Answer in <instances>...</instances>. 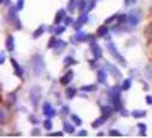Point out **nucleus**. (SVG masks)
Wrapping results in <instances>:
<instances>
[{"label":"nucleus","mask_w":152,"mask_h":138,"mask_svg":"<svg viewBox=\"0 0 152 138\" xmlns=\"http://www.w3.org/2000/svg\"><path fill=\"white\" fill-rule=\"evenodd\" d=\"M64 20H65V25H73V23H75V22H73V19H72V17H68V16H67Z\"/></svg>","instance_id":"obj_39"},{"label":"nucleus","mask_w":152,"mask_h":138,"mask_svg":"<svg viewBox=\"0 0 152 138\" xmlns=\"http://www.w3.org/2000/svg\"><path fill=\"white\" fill-rule=\"evenodd\" d=\"M64 132H65V134H73V132H75V124L65 121V123H64Z\"/></svg>","instance_id":"obj_18"},{"label":"nucleus","mask_w":152,"mask_h":138,"mask_svg":"<svg viewBox=\"0 0 152 138\" xmlns=\"http://www.w3.org/2000/svg\"><path fill=\"white\" fill-rule=\"evenodd\" d=\"M5 47H6V50H8V51H14V37H12L11 34H10L8 37H6Z\"/></svg>","instance_id":"obj_17"},{"label":"nucleus","mask_w":152,"mask_h":138,"mask_svg":"<svg viewBox=\"0 0 152 138\" xmlns=\"http://www.w3.org/2000/svg\"><path fill=\"white\" fill-rule=\"evenodd\" d=\"M107 50L110 51V54H112V56H113L116 61H120V62H121V65H126V64H127L126 59H124V58L121 56V54H120V51L116 50V47H115L112 42H107Z\"/></svg>","instance_id":"obj_3"},{"label":"nucleus","mask_w":152,"mask_h":138,"mask_svg":"<svg viewBox=\"0 0 152 138\" xmlns=\"http://www.w3.org/2000/svg\"><path fill=\"white\" fill-rule=\"evenodd\" d=\"M75 96H76V88L67 87V90H65V98H67V99H73Z\"/></svg>","instance_id":"obj_19"},{"label":"nucleus","mask_w":152,"mask_h":138,"mask_svg":"<svg viewBox=\"0 0 152 138\" xmlns=\"http://www.w3.org/2000/svg\"><path fill=\"white\" fill-rule=\"evenodd\" d=\"M116 22H118V23L127 22V16H126V14H118V16H116Z\"/></svg>","instance_id":"obj_29"},{"label":"nucleus","mask_w":152,"mask_h":138,"mask_svg":"<svg viewBox=\"0 0 152 138\" xmlns=\"http://www.w3.org/2000/svg\"><path fill=\"white\" fill-rule=\"evenodd\" d=\"M79 0H70V3H68V9H70V12L76 8V3H78Z\"/></svg>","instance_id":"obj_34"},{"label":"nucleus","mask_w":152,"mask_h":138,"mask_svg":"<svg viewBox=\"0 0 152 138\" xmlns=\"http://www.w3.org/2000/svg\"><path fill=\"white\" fill-rule=\"evenodd\" d=\"M3 62H5V54L0 53V64H3Z\"/></svg>","instance_id":"obj_50"},{"label":"nucleus","mask_w":152,"mask_h":138,"mask_svg":"<svg viewBox=\"0 0 152 138\" xmlns=\"http://www.w3.org/2000/svg\"><path fill=\"white\" fill-rule=\"evenodd\" d=\"M58 42H59V39H58V37H51V39H50V42H48V48L54 50V48H56V45H58Z\"/></svg>","instance_id":"obj_25"},{"label":"nucleus","mask_w":152,"mask_h":138,"mask_svg":"<svg viewBox=\"0 0 152 138\" xmlns=\"http://www.w3.org/2000/svg\"><path fill=\"white\" fill-rule=\"evenodd\" d=\"M70 120H72V123L75 124V126H81V124H82V120L79 118L78 115H75V113L70 115Z\"/></svg>","instance_id":"obj_23"},{"label":"nucleus","mask_w":152,"mask_h":138,"mask_svg":"<svg viewBox=\"0 0 152 138\" xmlns=\"http://www.w3.org/2000/svg\"><path fill=\"white\" fill-rule=\"evenodd\" d=\"M11 64H12V67H14V74H16V76L17 78H23V68L17 64V61L11 59Z\"/></svg>","instance_id":"obj_9"},{"label":"nucleus","mask_w":152,"mask_h":138,"mask_svg":"<svg viewBox=\"0 0 152 138\" xmlns=\"http://www.w3.org/2000/svg\"><path fill=\"white\" fill-rule=\"evenodd\" d=\"M78 135L79 137H87V132H86V130H81V132H78Z\"/></svg>","instance_id":"obj_51"},{"label":"nucleus","mask_w":152,"mask_h":138,"mask_svg":"<svg viewBox=\"0 0 152 138\" xmlns=\"http://www.w3.org/2000/svg\"><path fill=\"white\" fill-rule=\"evenodd\" d=\"M72 79H73V72L70 70V72H67L64 76L61 78V84H62V85H68V84L72 82Z\"/></svg>","instance_id":"obj_12"},{"label":"nucleus","mask_w":152,"mask_h":138,"mask_svg":"<svg viewBox=\"0 0 152 138\" xmlns=\"http://www.w3.org/2000/svg\"><path fill=\"white\" fill-rule=\"evenodd\" d=\"M96 61H98V59H92V61H90V67H92V68L96 67Z\"/></svg>","instance_id":"obj_47"},{"label":"nucleus","mask_w":152,"mask_h":138,"mask_svg":"<svg viewBox=\"0 0 152 138\" xmlns=\"http://www.w3.org/2000/svg\"><path fill=\"white\" fill-rule=\"evenodd\" d=\"M50 135L51 137H62V135H64V132H50Z\"/></svg>","instance_id":"obj_41"},{"label":"nucleus","mask_w":152,"mask_h":138,"mask_svg":"<svg viewBox=\"0 0 152 138\" xmlns=\"http://www.w3.org/2000/svg\"><path fill=\"white\" fill-rule=\"evenodd\" d=\"M54 34H56V36H58V34H62V33H64L65 31V26H62V25H56V26H54Z\"/></svg>","instance_id":"obj_28"},{"label":"nucleus","mask_w":152,"mask_h":138,"mask_svg":"<svg viewBox=\"0 0 152 138\" xmlns=\"http://www.w3.org/2000/svg\"><path fill=\"white\" fill-rule=\"evenodd\" d=\"M137 2V0H124V5H127V6H130V5H134Z\"/></svg>","instance_id":"obj_42"},{"label":"nucleus","mask_w":152,"mask_h":138,"mask_svg":"<svg viewBox=\"0 0 152 138\" xmlns=\"http://www.w3.org/2000/svg\"><path fill=\"white\" fill-rule=\"evenodd\" d=\"M104 121H106V120H104V118H102V116H101V118H98L96 121H93V123H92V126H93V127L96 129V127H99L101 124H104Z\"/></svg>","instance_id":"obj_30"},{"label":"nucleus","mask_w":152,"mask_h":138,"mask_svg":"<svg viewBox=\"0 0 152 138\" xmlns=\"http://www.w3.org/2000/svg\"><path fill=\"white\" fill-rule=\"evenodd\" d=\"M12 23H14V26L17 30H22V22H20L19 19H14V20H12Z\"/></svg>","instance_id":"obj_36"},{"label":"nucleus","mask_w":152,"mask_h":138,"mask_svg":"<svg viewBox=\"0 0 152 138\" xmlns=\"http://www.w3.org/2000/svg\"><path fill=\"white\" fill-rule=\"evenodd\" d=\"M130 85H132V79H126V81L121 84V90H129Z\"/></svg>","instance_id":"obj_26"},{"label":"nucleus","mask_w":152,"mask_h":138,"mask_svg":"<svg viewBox=\"0 0 152 138\" xmlns=\"http://www.w3.org/2000/svg\"><path fill=\"white\" fill-rule=\"evenodd\" d=\"M121 87H118V85H116V87H113L112 88V90H110L109 92V99H110V102H112V106H113V109L115 110H118V112H120V110L123 109V101H121Z\"/></svg>","instance_id":"obj_1"},{"label":"nucleus","mask_w":152,"mask_h":138,"mask_svg":"<svg viewBox=\"0 0 152 138\" xmlns=\"http://www.w3.org/2000/svg\"><path fill=\"white\" fill-rule=\"evenodd\" d=\"M65 17H67V11H65V9H59V11L56 12V16H54V25H59Z\"/></svg>","instance_id":"obj_11"},{"label":"nucleus","mask_w":152,"mask_h":138,"mask_svg":"<svg viewBox=\"0 0 152 138\" xmlns=\"http://www.w3.org/2000/svg\"><path fill=\"white\" fill-rule=\"evenodd\" d=\"M30 121H31L33 124H37V123H39V121H37V118H36L34 115H31V116H30Z\"/></svg>","instance_id":"obj_43"},{"label":"nucleus","mask_w":152,"mask_h":138,"mask_svg":"<svg viewBox=\"0 0 152 138\" xmlns=\"http://www.w3.org/2000/svg\"><path fill=\"white\" fill-rule=\"evenodd\" d=\"M130 115H132L134 118L140 120V118H143V116H146V112H144V110H132V112H130Z\"/></svg>","instance_id":"obj_21"},{"label":"nucleus","mask_w":152,"mask_h":138,"mask_svg":"<svg viewBox=\"0 0 152 138\" xmlns=\"http://www.w3.org/2000/svg\"><path fill=\"white\" fill-rule=\"evenodd\" d=\"M61 113H62V115H67V113H68V107H62V109H61Z\"/></svg>","instance_id":"obj_45"},{"label":"nucleus","mask_w":152,"mask_h":138,"mask_svg":"<svg viewBox=\"0 0 152 138\" xmlns=\"http://www.w3.org/2000/svg\"><path fill=\"white\" fill-rule=\"evenodd\" d=\"M90 48H92V53H93V56L95 59H99L102 56V50L99 48V45L95 42V40H90Z\"/></svg>","instance_id":"obj_6"},{"label":"nucleus","mask_w":152,"mask_h":138,"mask_svg":"<svg viewBox=\"0 0 152 138\" xmlns=\"http://www.w3.org/2000/svg\"><path fill=\"white\" fill-rule=\"evenodd\" d=\"M81 90H82V92H88V93H90V92H96V85H95V84L82 85V87H81Z\"/></svg>","instance_id":"obj_24"},{"label":"nucleus","mask_w":152,"mask_h":138,"mask_svg":"<svg viewBox=\"0 0 152 138\" xmlns=\"http://www.w3.org/2000/svg\"><path fill=\"white\" fill-rule=\"evenodd\" d=\"M87 8H88V3L86 2V0H79L78 2V11L79 12H86Z\"/></svg>","instance_id":"obj_20"},{"label":"nucleus","mask_w":152,"mask_h":138,"mask_svg":"<svg viewBox=\"0 0 152 138\" xmlns=\"http://www.w3.org/2000/svg\"><path fill=\"white\" fill-rule=\"evenodd\" d=\"M146 102H148V104H152V96H151V95L146 96Z\"/></svg>","instance_id":"obj_48"},{"label":"nucleus","mask_w":152,"mask_h":138,"mask_svg":"<svg viewBox=\"0 0 152 138\" xmlns=\"http://www.w3.org/2000/svg\"><path fill=\"white\" fill-rule=\"evenodd\" d=\"M44 31H45V25H40L39 28H37L36 31L33 33V37H34V39H37V37H40V36H42V33H44Z\"/></svg>","instance_id":"obj_22"},{"label":"nucleus","mask_w":152,"mask_h":138,"mask_svg":"<svg viewBox=\"0 0 152 138\" xmlns=\"http://www.w3.org/2000/svg\"><path fill=\"white\" fill-rule=\"evenodd\" d=\"M109 135L110 137H121V132H120V130H110Z\"/></svg>","instance_id":"obj_38"},{"label":"nucleus","mask_w":152,"mask_h":138,"mask_svg":"<svg viewBox=\"0 0 152 138\" xmlns=\"http://www.w3.org/2000/svg\"><path fill=\"white\" fill-rule=\"evenodd\" d=\"M146 129H148V127H146V124H141V123L138 124V134H140L141 137H143V135H146Z\"/></svg>","instance_id":"obj_27"},{"label":"nucleus","mask_w":152,"mask_h":138,"mask_svg":"<svg viewBox=\"0 0 152 138\" xmlns=\"http://www.w3.org/2000/svg\"><path fill=\"white\" fill-rule=\"evenodd\" d=\"M10 104L8 106H11V104H14V101H16V93H10Z\"/></svg>","instance_id":"obj_37"},{"label":"nucleus","mask_w":152,"mask_h":138,"mask_svg":"<svg viewBox=\"0 0 152 138\" xmlns=\"http://www.w3.org/2000/svg\"><path fill=\"white\" fill-rule=\"evenodd\" d=\"M138 16H140V11H134V14L130 12V14L127 16V22L132 26H135L138 22H140V17H138Z\"/></svg>","instance_id":"obj_7"},{"label":"nucleus","mask_w":152,"mask_h":138,"mask_svg":"<svg viewBox=\"0 0 152 138\" xmlns=\"http://www.w3.org/2000/svg\"><path fill=\"white\" fill-rule=\"evenodd\" d=\"M73 44H79V42H88V40H93V36L87 34L86 31H76V34L73 36Z\"/></svg>","instance_id":"obj_2"},{"label":"nucleus","mask_w":152,"mask_h":138,"mask_svg":"<svg viewBox=\"0 0 152 138\" xmlns=\"http://www.w3.org/2000/svg\"><path fill=\"white\" fill-rule=\"evenodd\" d=\"M33 62H36V73H40L42 72V67H44V61L40 56H34L33 58Z\"/></svg>","instance_id":"obj_15"},{"label":"nucleus","mask_w":152,"mask_h":138,"mask_svg":"<svg viewBox=\"0 0 152 138\" xmlns=\"http://www.w3.org/2000/svg\"><path fill=\"white\" fill-rule=\"evenodd\" d=\"M93 2H96V0H93Z\"/></svg>","instance_id":"obj_52"},{"label":"nucleus","mask_w":152,"mask_h":138,"mask_svg":"<svg viewBox=\"0 0 152 138\" xmlns=\"http://www.w3.org/2000/svg\"><path fill=\"white\" fill-rule=\"evenodd\" d=\"M87 22H88V14H87V12H81V17L78 19V22L73 23L75 25V30L79 31L81 30V25H86Z\"/></svg>","instance_id":"obj_5"},{"label":"nucleus","mask_w":152,"mask_h":138,"mask_svg":"<svg viewBox=\"0 0 152 138\" xmlns=\"http://www.w3.org/2000/svg\"><path fill=\"white\" fill-rule=\"evenodd\" d=\"M104 67H106V70H107L110 74H113L115 78H120V76H121V72H120L115 65H112V64H106Z\"/></svg>","instance_id":"obj_10"},{"label":"nucleus","mask_w":152,"mask_h":138,"mask_svg":"<svg viewBox=\"0 0 152 138\" xmlns=\"http://www.w3.org/2000/svg\"><path fill=\"white\" fill-rule=\"evenodd\" d=\"M98 82L99 84H106L107 82V70H98Z\"/></svg>","instance_id":"obj_16"},{"label":"nucleus","mask_w":152,"mask_h":138,"mask_svg":"<svg viewBox=\"0 0 152 138\" xmlns=\"http://www.w3.org/2000/svg\"><path fill=\"white\" fill-rule=\"evenodd\" d=\"M31 135H34V137H39V135H40V132L36 129V130H33V132H31Z\"/></svg>","instance_id":"obj_49"},{"label":"nucleus","mask_w":152,"mask_h":138,"mask_svg":"<svg viewBox=\"0 0 152 138\" xmlns=\"http://www.w3.org/2000/svg\"><path fill=\"white\" fill-rule=\"evenodd\" d=\"M0 123H5V113L0 110Z\"/></svg>","instance_id":"obj_46"},{"label":"nucleus","mask_w":152,"mask_h":138,"mask_svg":"<svg viewBox=\"0 0 152 138\" xmlns=\"http://www.w3.org/2000/svg\"><path fill=\"white\" fill-rule=\"evenodd\" d=\"M40 88L39 87H34V92L31 90V101H33V106H37L39 102V98H40Z\"/></svg>","instance_id":"obj_13"},{"label":"nucleus","mask_w":152,"mask_h":138,"mask_svg":"<svg viewBox=\"0 0 152 138\" xmlns=\"http://www.w3.org/2000/svg\"><path fill=\"white\" fill-rule=\"evenodd\" d=\"M107 33H109V25H101L99 28H98V31H96V36L98 37H107Z\"/></svg>","instance_id":"obj_14"},{"label":"nucleus","mask_w":152,"mask_h":138,"mask_svg":"<svg viewBox=\"0 0 152 138\" xmlns=\"http://www.w3.org/2000/svg\"><path fill=\"white\" fill-rule=\"evenodd\" d=\"M44 127H45L47 130H51V129H53V123H51L50 118H47V120L44 121Z\"/></svg>","instance_id":"obj_33"},{"label":"nucleus","mask_w":152,"mask_h":138,"mask_svg":"<svg viewBox=\"0 0 152 138\" xmlns=\"http://www.w3.org/2000/svg\"><path fill=\"white\" fill-rule=\"evenodd\" d=\"M22 8H23V0H19V2H17V6H16V9L20 11Z\"/></svg>","instance_id":"obj_40"},{"label":"nucleus","mask_w":152,"mask_h":138,"mask_svg":"<svg viewBox=\"0 0 152 138\" xmlns=\"http://www.w3.org/2000/svg\"><path fill=\"white\" fill-rule=\"evenodd\" d=\"M0 5H11V0H0Z\"/></svg>","instance_id":"obj_44"},{"label":"nucleus","mask_w":152,"mask_h":138,"mask_svg":"<svg viewBox=\"0 0 152 138\" xmlns=\"http://www.w3.org/2000/svg\"><path fill=\"white\" fill-rule=\"evenodd\" d=\"M42 112H44V115L47 116V118H53V116L56 115V110H54V109L51 107L50 102H44V106H42Z\"/></svg>","instance_id":"obj_4"},{"label":"nucleus","mask_w":152,"mask_h":138,"mask_svg":"<svg viewBox=\"0 0 152 138\" xmlns=\"http://www.w3.org/2000/svg\"><path fill=\"white\" fill-rule=\"evenodd\" d=\"M113 107H107V106H101V116L104 120H109L110 116H112V113H113Z\"/></svg>","instance_id":"obj_8"},{"label":"nucleus","mask_w":152,"mask_h":138,"mask_svg":"<svg viewBox=\"0 0 152 138\" xmlns=\"http://www.w3.org/2000/svg\"><path fill=\"white\" fill-rule=\"evenodd\" d=\"M116 16H118V14H115V16H112V17H109V19L106 20V25H112V23H115V22H116Z\"/></svg>","instance_id":"obj_35"},{"label":"nucleus","mask_w":152,"mask_h":138,"mask_svg":"<svg viewBox=\"0 0 152 138\" xmlns=\"http://www.w3.org/2000/svg\"><path fill=\"white\" fill-rule=\"evenodd\" d=\"M64 64H65V67H68V65H73V64H76V61H75L72 56H67V58H65V61H64Z\"/></svg>","instance_id":"obj_32"},{"label":"nucleus","mask_w":152,"mask_h":138,"mask_svg":"<svg viewBox=\"0 0 152 138\" xmlns=\"http://www.w3.org/2000/svg\"><path fill=\"white\" fill-rule=\"evenodd\" d=\"M65 45H67V44L64 42V40H61V39H59V42H58L56 48H54V51H56V53H58V51H61L62 48H65Z\"/></svg>","instance_id":"obj_31"}]
</instances>
